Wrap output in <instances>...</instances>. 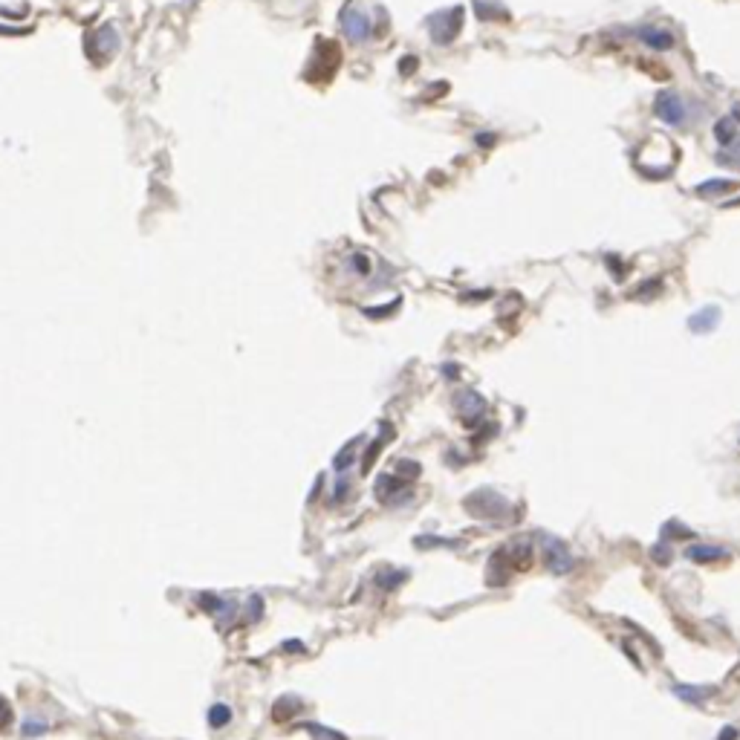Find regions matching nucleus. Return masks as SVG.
I'll return each mask as SVG.
<instances>
[{"label": "nucleus", "mask_w": 740, "mask_h": 740, "mask_svg": "<svg viewBox=\"0 0 740 740\" xmlns=\"http://www.w3.org/2000/svg\"><path fill=\"white\" fill-rule=\"evenodd\" d=\"M532 564V546L530 544H506V546H500V550L492 556L489 561V570H486V579L489 584H506L518 570H527Z\"/></svg>", "instance_id": "f257e3e1"}, {"label": "nucleus", "mask_w": 740, "mask_h": 740, "mask_svg": "<svg viewBox=\"0 0 740 740\" xmlns=\"http://www.w3.org/2000/svg\"><path fill=\"white\" fill-rule=\"evenodd\" d=\"M463 506H466L469 515L480 518V520H506L512 515V504H509V500L500 495L497 489H489V486L466 495L463 497Z\"/></svg>", "instance_id": "f03ea898"}, {"label": "nucleus", "mask_w": 740, "mask_h": 740, "mask_svg": "<svg viewBox=\"0 0 740 740\" xmlns=\"http://www.w3.org/2000/svg\"><path fill=\"white\" fill-rule=\"evenodd\" d=\"M463 29V9L455 6V9H443V12H434L431 18H428V32H431L434 43L445 46L451 43Z\"/></svg>", "instance_id": "7ed1b4c3"}, {"label": "nucleus", "mask_w": 740, "mask_h": 740, "mask_svg": "<svg viewBox=\"0 0 740 740\" xmlns=\"http://www.w3.org/2000/svg\"><path fill=\"white\" fill-rule=\"evenodd\" d=\"M541 553H544V567L553 572V576H564V572L572 570V553L567 541L550 535V532H541Z\"/></svg>", "instance_id": "20e7f679"}, {"label": "nucleus", "mask_w": 740, "mask_h": 740, "mask_svg": "<svg viewBox=\"0 0 740 740\" xmlns=\"http://www.w3.org/2000/svg\"><path fill=\"white\" fill-rule=\"evenodd\" d=\"M339 61H342V55H339V46H336V43H330V41L318 43V50H316L313 61H309L307 81H318V84H321V81L332 79V73L339 69Z\"/></svg>", "instance_id": "39448f33"}, {"label": "nucleus", "mask_w": 740, "mask_h": 740, "mask_svg": "<svg viewBox=\"0 0 740 740\" xmlns=\"http://www.w3.org/2000/svg\"><path fill=\"white\" fill-rule=\"evenodd\" d=\"M87 55L95 61V64H105L110 55L119 53V43H122V38H119V29L113 27V23H102L99 29H95L87 41Z\"/></svg>", "instance_id": "423d86ee"}, {"label": "nucleus", "mask_w": 740, "mask_h": 740, "mask_svg": "<svg viewBox=\"0 0 740 740\" xmlns=\"http://www.w3.org/2000/svg\"><path fill=\"white\" fill-rule=\"evenodd\" d=\"M342 29H344V35H347V41L350 43H362V41H368V35H370V20H368V15L356 6V4H347L344 9H342Z\"/></svg>", "instance_id": "0eeeda50"}, {"label": "nucleus", "mask_w": 740, "mask_h": 740, "mask_svg": "<svg viewBox=\"0 0 740 740\" xmlns=\"http://www.w3.org/2000/svg\"><path fill=\"white\" fill-rule=\"evenodd\" d=\"M373 492H376V497L382 500V504H388V506H399V504H405V500H411L408 483H405L402 477H396V474H382L376 480Z\"/></svg>", "instance_id": "6e6552de"}, {"label": "nucleus", "mask_w": 740, "mask_h": 740, "mask_svg": "<svg viewBox=\"0 0 740 740\" xmlns=\"http://www.w3.org/2000/svg\"><path fill=\"white\" fill-rule=\"evenodd\" d=\"M654 110H657V116L662 119V122H668V125H682V119H685V105H682V99H680L674 90L659 93L657 102H654Z\"/></svg>", "instance_id": "1a4fd4ad"}, {"label": "nucleus", "mask_w": 740, "mask_h": 740, "mask_svg": "<svg viewBox=\"0 0 740 740\" xmlns=\"http://www.w3.org/2000/svg\"><path fill=\"white\" fill-rule=\"evenodd\" d=\"M455 408H457L463 422H480L486 414V399L477 391H463L455 396Z\"/></svg>", "instance_id": "9d476101"}, {"label": "nucleus", "mask_w": 740, "mask_h": 740, "mask_svg": "<svg viewBox=\"0 0 740 740\" xmlns=\"http://www.w3.org/2000/svg\"><path fill=\"white\" fill-rule=\"evenodd\" d=\"M688 561H694V564H711V561H720V558H729L732 553L723 550V546H714V544H694V546H688V550L682 553Z\"/></svg>", "instance_id": "9b49d317"}, {"label": "nucleus", "mask_w": 740, "mask_h": 740, "mask_svg": "<svg viewBox=\"0 0 740 740\" xmlns=\"http://www.w3.org/2000/svg\"><path fill=\"white\" fill-rule=\"evenodd\" d=\"M718 321H720V307H706L688 318V327H691V332H711L718 327Z\"/></svg>", "instance_id": "f8f14e48"}, {"label": "nucleus", "mask_w": 740, "mask_h": 740, "mask_svg": "<svg viewBox=\"0 0 740 740\" xmlns=\"http://www.w3.org/2000/svg\"><path fill=\"white\" fill-rule=\"evenodd\" d=\"M639 38L648 41L654 50H671V46H674V35L665 32V29H657V27H642L639 29Z\"/></svg>", "instance_id": "ddd939ff"}, {"label": "nucleus", "mask_w": 740, "mask_h": 740, "mask_svg": "<svg viewBox=\"0 0 740 740\" xmlns=\"http://www.w3.org/2000/svg\"><path fill=\"white\" fill-rule=\"evenodd\" d=\"M359 440H362V437H356V440H350L344 448H339V451H336V457H332V469H336V471H347V469L356 463V451H359Z\"/></svg>", "instance_id": "4468645a"}, {"label": "nucleus", "mask_w": 740, "mask_h": 740, "mask_svg": "<svg viewBox=\"0 0 740 740\" xmlns=\"http://www.w3.org/2000/svg\"><path fill=\"white\" fill-rule=\"evenodd\" d=\"M714 688H706V685H674V694L685 703H703L706 697H711Z\"/></svg>", "instance_id": "2eb2a0df"}, {"label": "nucleus", "mask_w": 740, "mask_h": 740, "mask_svg": "<svg viewBox=\"0 0 740 740\" xmlns=\"http://www.w3.org/2000/svg\"><path fill=\"white\" fill-rule=\"evenodd\" d=\"M405 581H408V570H388V572H382V576L376 579V584L382 590H396Z\"/></svg>", "instance_id": "dca6fc26"}, {"label": "nucleus", "mask_w": 740, "mask_h": 740, "mask_svg": "<svg viewBox=\"0 0 740 740\" xmlns=\"http://www.w3.org/2000/svg\"><path fill=\"white\" fill-rule=\"evenodd\" d=\"M474 12L480 20H492V18H509V12L497 4H486V0H474Z\"/></svg>", "instance_id": "f3484780"}, {"label": "nucleus", "mask_w": 740, "mask_h": 740, "mask_svg": "<svg viewBox=\"0 0 740 740\" xmlns=\"http://www.w3.org/2000/svg\"><path fill=\"white\" fill-rule=\"evenodd\" d=\"M298 708H301V700H295V697H283V700L275 703L272 714H275V720H290Z\"/></svg>", "instance_id": "a211bd4d"}, {"label": "nucleus", "mask_w": 740, "mask_h": 740, "mask_svg": "<svg viewBox=\"0 0 740 740\" xmlns=\"http://www.w3.org/2000/svg\"><path fill=\"white\" fill-rule=\"evenodd\" d=\"M732 188H737L734 180H711V182H703V185L697 188V194L711 197V194H723V191H732Z\"/></svg>", "instance_id": "6ab92c4d"}, {"label": "nucleus", "mask_w": 740, "mask_h": 740, "mask_svg": "<svg viewBox=\"0 0 740 740\" xmlns=\"http://www.w3.org/2000/svg\"><path fill=\"white\" fill-rule=\"evenodd\" d=\"M419 474H422V466H419L417 460H399V463H396V477H402L405 483L417 480Z\"/></svg>", "instance_id": "aec40b11"}, {"label": "nucleus", "mask_w": 740, "mask_h": 740, "mask_svg": "<svg viewBox=\"0 0 740 740\" xmlns=\"http://www.w3.org/2000/svg\"><path fill=\"white\" fill-rule=\"evenodd\" d=\"M662 538L668 541V538H694V532H691L685 523H680V520H668L665 527H662Z\"/></svg>", "instance_id": "412c9836"}, {"label": "nucleus", "mask_w": 740, "mask_h": 740, "mask_svg": "<svg viewBox=\"0 0 740 740\" xmlns=\"http://www.w3.org/2000/svg\"><path fill=\"white\" fill-rule=\"evenodd\" d=\"M307 732L313 734V737H318V740H347L342 732L327 729V726H318V723H307Z\"/></svg>", "instance_id": "4be33fe9"}, {"label": "nucleus", "mask_w": 740, "mask_h": 740, "mask_svg": "<svg viewBox=\"0 0 740 740\" xmlns=\"http://www.w3.org/2000/svg\"><path fill=\"white\" fill-rule=\"evenodd\" d=\"M385 443H391V440H385V437L373 440V445L368 448V455H365V460H362V471H370V469H373V463H376V455H379L382 448H385Z\"/></svg>", "instance_id": "5701e85b"}, {"label": "nucleus", "mask_w": 740, "mask_h": 740, "mask_svg": "<svg viewBox=\"0 0 740 740\" xmlns=\"http://www.w3.org/2000/svg\"><path fill=\"white\" fill-rule=\"evenodd\" d=\"M229 718H231V708L229 706H214L211 711H208V720H211V726H226L229 723Z\"/></svg>", "instance_id": "b1692460"}, {"label": "nucleus", "mask_w": 740, "mask_h": 740, "mask_svg": "<svg viewBox=\"0 0 740 740\" xmlns=\"http://www.w3.org/2000/svg\"><path fill=\"white\" fill-rule=\"evenodd\" d=\"M651 558H654L657 564H671V558H674V553H671V546H668V544L662 541V544H657V546H651Z\"/></svg>", "instance_id": "393cba45"}, {"label": "nucleus", "mask_w": 740, "mask_h": 740, "mask_svg": "<svg viewBox=\"0 0 740 740\" xmlns=\"http://www.w3.org/2000/svg\"><path fill=\"white\" fill-rule=\"evenodd\" d=\"M718 139L723 142V145H726V142H732V139H734V125L729 122V119H723V122L718 125Z\"/></svg>", "instance_id": "a878e982"}, {"label": "nucleus", "mask_w": 740, "mask_h": 740, "mask_svg": "<svg viewBox=\"0 0 740 740\" xmlns=\"http://www.w3.org/2000/svg\"><path fill=\"white\" fill-rule=\"evenodd\" d=\"M414 544H417V546H443V544H451V541H445V538H434V535H419Z\"/></svg>", "instance_id": "bb28decb"}, {"label": "nucleus", "mask_w": 740, "mask_h": 740, "mask_svg": "<svg viewBox=\"0 0 740 740\" xmlns=\"http://www.w3.org/2000/svg\"><path fill=\"white\" fill-rule=\"evenodd\" d=\"M12 720V711H9V703L6 700H0V729H6Z\"/></svg>", "instance_id": "cd10ccee"}, {"label": "nucleus", "mask_w": 740, "mask_h": 740, "mask_svg": "<svg viewBox=\"0 0 740 740\" xmlns=\"http://www.w3.org/2000/svg\"><path fill=\"white\" fill-rule=\"evenodd\" d=\"M347 492H350V483H347V480H339V483H336V489H332V500H336V504H339V500H344V495H347Z\"/></svg>", "instance_id": "c85d7f7f"}, {"label": "nucleus", "mask_w": 740, "mask_h": 740, "mask_svg": "<svg viewBox=\"0 0 740 740\" xmlns=\"http://www.w3.org/2000/svg\"><path fill=\"white\" fill-rule=\"evenodd\" d=\"M46 726L43 723H38V720H29L27 726H23V737H29V734H38V732H43Z\"/></svg>", "instance_id": "c756f323"}, {"label": "nucleus", "mask_w": 740, "mask_h": 740, "mask_svg": "<svg viewBox=\"0 0 740 740\" xmlns=\"http://www.w3.org/2000/svg\"><path fill=\"white\" fill-rule=\"evenodd\" d=\"M734 737H737V729H734V726H726V729L720 732V737H718V740H734Z\"/></svg>", "instance_id": "7c9ffc66"}, {"label": "nucleus", "mask_w": 740, "mask_h": 740, "mask_svg": "<svg viewBox=\"0 0 740 740\" xmlns=\"http://www.w3.org/2000/svg\"><path fill=\"white\" fill-rule=\"evenodd\" d=\"M492 139H495V136H489V133H480V136H477V142H480V145H492Z\"/></svg>", "instance_id": "2f4dec72"}]
</instances>
